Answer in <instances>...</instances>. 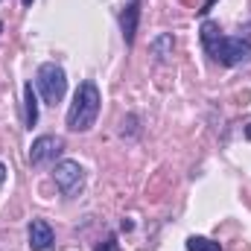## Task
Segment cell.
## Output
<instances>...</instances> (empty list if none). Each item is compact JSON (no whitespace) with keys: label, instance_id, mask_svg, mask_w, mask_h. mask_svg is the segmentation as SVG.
<instances>
[{"label":"cell","instance_id":"obj_14","mask_svg":"<svg viewBox=\"0 0 251 251\" xmlns=\"http://www.w3.org/2000/svg\"><path fill=\"white\" fill-rule=\"evenodd\" d=\"M3 181H6V164H0V187H3Z\"/></svg>","mask_w":251,"mask_h":251},{"label":"cell","instance_id":"obj_7","mask_svg":"<svg viewBox=\"0 0 251 251\" xmlns=\"http://www.w3.org/2000/svg\"><path fill=\"white\" fill-rule=\"evenodd\" d=\"M137 21H140V6L137 3H128L120 15V29H123V38L126 44L131 47L134 44V35H137Z\"/></svg>","mask_w":251,"mask_h":251},{"label":"cell","instance_id":"obj_13","mask_svg":"<svg viewBox=\"0 0 251 251\" xmlns=\"http://www.w3.org/2000/svg\"><path fill=\"white\" fill-rule=\"evenodd\" d=\"M213 6H216V0H204V6H201V9H199V15H201V18H207V15H210V9H213Z\"/></svg>","mask_w":251,"mask_h":251},{"label":"cell","instance_id":"obj_6","mask_svg":"<svg viewBox=\"0 0 251 251\" xmlns=\"http://www.w3.org/2000/svg\"><path fill=\"white\" fill-rule=\"evenodd\" d=\"M26 240H29V249L32 251H50L56 246V234H53L50 222H44V219H32V222H29Z\"/></svg>","mask_w":251,"mask_h":251},{"label":"cell","instance_id":"obj_16","mask_svg":"<svg viewBox=\"0 0 251 251\" xmlns=\"http://www.w3.org/2000/svg\"><path fill=\"white\" fill-rule=\"evenodd\" d=\"M21 3H24V6H32V0H21Z\"/></svg>","mask_w":251,"mask_h":251},{"label":"cell","instance_id":"obj_10","mask_svg":"<svg viewBox=\"0 0 251 251\" xmlns=\"http://www.w3.org/2000/svg\"><path fill=\"white\" fill-rule=\"evenodd\" d=\"M24 102H26V128H32L38 123V97L32 91V82L24 85Z\"/></svg>","mask_w":251,"mask_h":251},{"label":"cell","instance_id":"obj_9","mask_svg":"<svg viewBox=\"0 0 251 251\" xmlns=\"http://www.w3.org/2000/svg\"><path fill=\"white\" fill-rule=\"evenodd\" d=\"M173 47H176L173 32H161V35H155V38H152V44H149V50H152L155 62H167V59L173 56Z\"/></svg>","mask_w":251,"mask_h":251},{"label":"cell","instance_id":"obj_3","mask_svg":"<svg viewBox=\"0 0 251 251\" xmlns=\"http://www.w3.org/2000/svg\"><path fill=\"white\" fill-rule=\"evenodd\" d=\"M213 59L225 67H237V64H249L251 62V41L249 38H222Z\"/></svg>","mask_w":251,"mask_h":251},{"label":"cell","instance_id":"obj_15","mask_svg":"<svg viewBox=\"0 0 251 251\" xmlns=\"http://www.w3.org/2000/svg\"><path fill=\"white\" fill-rule=\"evenodd\" d=\"M246 137H249V140H251V123L246 126Z\"/></svg>","mask_w":251,"mask_h":251},{"label":"cell","instance_id":"obj_1","mask_svg":"<svg viewBox=\"0 0 251 251\" xmlns=\"http://www.w3.org/2000/svg\"><path fill=\"white\" fill-rule=\"evenodd\" d=\"M100 108H102V97H100V88L88 79L76 88L73 94V102L67 108V128L70 131H88L91 126L97 123L100 117Z\"/></svg>","mask_w":251,"mask_h":251},{"label":"cell","instance_id":"obj_12","mask_svg":"<svg viewBox=\"0 0 251 251\" xmlns=\"http://www.w3.org/2000/svg\"><path fill=\"white\" fill-rule=\"evenodd\" d=\"M97 251H120V243H117V237L114 234H108L100 246H97Z\"/></svg>","mask_w":251,"mask_h":251},{"label":"cell","instance_id":"obj_5","mask_svg":"<svg viewBox=\"0 0 251 251\" xmlns=\"http://www.w3.org/2000/svg\"><path fill=\"white\" fill-rule=\"evenodd\" d=\"M64 149V140L56 137V134H41L32 140L29 146V164L32 167H44V164H53Z\"/></svg>","mask_w":251,"mask_h":251},{"label":"cell","instance_id":"obj_2","mask_svg":"<svg viewBox=\"0 0 251 251\" xmlns=\"http://www.w3.org/2000/svg\"><path fill=\"white\" fill-rule=\"evenodd\" d=\"M35 85L44 97L47 105H59L64 100V91H67V76L56 62H47L38 67V76H35Z\"/></svg>","mask_w":251,"mask_h":251},{"label":"cell","instance_id":"obj_8","mask_svg":"<svg viewBox=\"0 0 251 251\" xmlns=\"http://www.w3.org/2000/svg\"><path fill=\"white\" fill-rule=\"evenodd\" d=\"M225 35H222V29H219V24L216 21H210V18H204L201 21V44H204V50L213 56L216 53V47H219V41H222Z\"/></svg>","mask_w":251,"mask_h":251},{"label":"cell","instance_id":"obj_4","mask_svg":"<svg viewBox=\"0 0 251 251\" xmlns=\"http://www.w3.org/2000/svg\"><path fill=\"white\" fill-rule=\"evenodd\" d=\"M53 178H56V187L67 199H73V196H79V190L85 184V170L79 167V161H59L53 170Z\"/></svg>","mask_w":251,"mask_h":251},{"label":"cell","instance_id":"obj_11","mask_svg":"<svg viewBox=\"0 0 251 251\" xmlns=\"http://www.w3.org/2000/svg\"><path fill=\"white\" fill-rule=\"evenodd\" d=\"M187 251H222V246L216 240H207V237H190Z\"/></svg>","mask_w":251,"mask_h":251}]
</instances>
